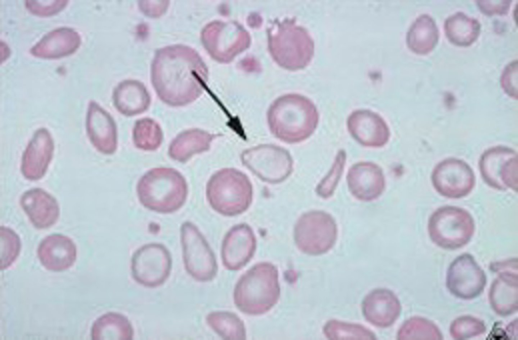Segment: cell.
Returning <instances> with one entry per match:
<instances>
[{"instance_id":"obj_1","label":"cell","mask_w":518,"mask_h":340,"mask_svg":"<svg viewBox=\"0 0 518 340\" xmlns=\"http://www.w3.org/2000/svg\"><path fill=\"white\" fill-rule=\"evenodd\" d=\"M207 67L198 53L183 45L166 46L155 53L151 80L158 98L172 107L189 104L202 94Z\"/></svg>"},{"instance_id":"obj_2","label":"cell","mask_w":518,"mask_h":340,"mask_svg":"<svg viewBox=\"0 0 518 340\" xmlns=\"http://www.w3.org/2000/svg\"><path fill=\"white\" fill-rule=\"evenodd\" d=\"M319 113L313 102L298 94L285 95L276 100L268 112V122L273 135L284 142H300L316 129Z\"/></svg>"},{"instance_id":"obj_3","label":"cell","mask_w":518,"mask_h":340,"mask_svg":"<svg viewBox=\"0 0 518 340\" xmlns=\"http://www.w3.org/2000/svg\"><path fill=\"white\" fill-rule=\"evenodd\" d=\"M136 190L139 200L144 207L160 214L179 210L184 204L188 191L187 182L181 173L166 167L147 171L138 181Z\"/></svg>"},{"instance_id":"obj_4","label":"cell","mask_w":518,"mask_h":340,"mask_svg":"<svg viewBox=\"0 0 518 340\" xmlns=\"http://www.w3.org/2000/svg\"><path fill=\"white\" fill-rule=\"evenodd\" d=\"M279 297L278 271L268 262L257 263L246 271L237 282L234 291L236 306L250 315L268 312Z\"/></svg>"},{"instance_id":"obj_5","label":"cell","mask_w":518,"mask_h":340,"mask_svg":"<svg viewBox=\"0 0 518 340\" xmlns=\"http://www.w3.org/2000/svg\"><path fill=\"white\" fill-rule=\"evenodd\" d=\"M206 196L215 211L225 216H234L249 207L252 201V186L244 173L234 168H224L209 178Z\"/></svg>"},{"instance_id":"obj_6","label":"cell","mask_w":518,"mask_h":340,"mask_svg":"<svg viewBox=\"0 0 518 340\" xmlns=\"http://www.w3.org/2000/svg\"><path fill=\"white\" fill-rule=\"evenodd\" d=\"M428 231L432 241L447 249H456L467 244L474 231L473 219L466 210L444 206L435 210L428 220Z\"/></svg>"},{"instance_id":"obj_7","label":"cell","mask_w":518,"mask_h":340,"mask_svg":"<svg viewBox=\"0 0 518 340\" xmlns=\"http://www.w3.org/2000/svg\"><path fill=\"white\" fill-rule=\"evenodd\" d=\"M337 236V228L334 219L321 210L303 214L294 229L296 246L309 255H320L328 251L334 246Z\"/></svg>"},{"instance_id":"obj_8","label":"cell","mask_w":518,"mask_h":340,"mask_svg":"<svg viewBox=\"0 0 518 340\" xmlns=\"http://www.w3.org/2000/svg\"><path fill=\"white\" fill-rule=\"evenodd\" d=\"M242 163L262 181L281 183L293 171V160L285 149L272 144H262L245 150L241 154Z\"/></svg>"},{"instance_id":"obj_9","label":"cell","mask_w":518,"mask_h":340,"mask_svg":"<svg viewBox=\"0 0 518 340\" xmlns=\"http://www.w3.org/2000/svg\"><path fill=\"white\" fill-rule=\"evenodd\" d=\"M181 241L185 268L194 279L207 281L217 272L214 254L196 226L185 222L181 227Z\"/></svg>"},{"instance_id":"obj_10","label":"cell","mask_w":518,"mask_h":340,"mask_svg":"<svg viewBox=\"0 0 518 340\" xmlns=\"http://www.w3.org/2000/svg\"><path fill=\"white\" fill-rule=\"evenodd\" d=\"M484 181L499 190H517V155L513 149L496 146L485 151L479 161Z\"/></svg>"},{"instance_id":"obj_11","label":"cell","mask_w":518,"mask_h":340,"mask_svg":"<svg viewBox=\"0 0 518 340\" xmlns=\"http://www.w3.org/2000/svg\"><path fill=\"white\" fill-rule=\"evenodd\" d=\"M171 266V258L162 244L151 243L138 249L133 255L131 269L134 279L140 284L155 287L167 279Z\"/></svg>"},{"instance_id":"obj_12","label":"cell","mask_w":518,"mask_h":340,"mask_svg":"<svg viewBox=\"0 0 518 340\" xmlns=\"http://www.w3.org/2000/svg\"><path fill=\"white\" fill-rule=\"evenodd\" d=\"M431 181L435 189L442 196L459 199L471 192L476 179L472 169L467 163L459 159L450 158L435 167Z\"/></svg>"},{"instance_id":"obj_13","label":"cell","mask_w":518,"mask_h":340,"mask_svg":"<svg viewBox=\"0 0 518 340\" xmlns=\"http://www.w3.org/2000/svg\"><path fill=\"white\" fill-rule=\"evenodd\" d=\"M486 284L485 273L471 255L462 254L450 264L446 285L454 296L463 300L474 299L482 292Z\"/></svg>"},{"instance_id":"obj_14","label":"cell","mask_w":518,"mask_h":340,"mask_svg":"<svg viewBox=\"0 0 518 340\" xmlns=\"http://www.w3.org/2000/svg\"><path fill=\"white\" fill-rule=\"evenodd\" d=\"M256 240L251 228L245 223L233 226L225 236L222 246V259L229 270L237 271L253 257Z\"/></svg>"},{"instance_id":"obj_15","label":"cell","mask_w":518,"mask_h":340,"mask_svg":"<svg viewBox=\"0 0 518 340\" xmlns=\"http://www.w3.org/2000/svg\"><path fill=\"white\" fill-rule=\"evenodd\" d=\"M347 124L351 136L364 146L381 147L390 139V131L385 121L378 113L369 109L353 111Z\"/></svg>"},{"instance_id":"obj_16","label":"cell","mask_w":518,"mask_h":340,"mask_svg":"<svg viewBox=\"0 0 518 340\" xmlns=\"http://www.w3.org/2000/svg\"><path fill=\"white\" fill-rule=\"evenodd\" d=\"M347 181L352 194L364 201L377 198L385 185L382 169L372 162H360L352 165L348 171Z\"/></svg>"},{"instance_id":"obj_17","label":"cell","mask_w":518,"mask_h":340,"mask_svg":"<svg viewBox=\"0 0 518 340\" xmlns=\"http://www.w3.org/2000/svg\"><path fill=\"white\" fill-rule=\"evenodd\" d=\"M362 310L365 319L380 328L393 325L401 311L400 302L396 295L386 288H377L364 298Z\"/></svg>"},{"instance_id":"obj_18","label":"cell","mask_w":518,"mask_h":340,"mask_svg":"<svg viewBox=\"0 0 518 340\" xmlns=\"http://www.w3.org/2000/svg\"><path fill=\"white\" fill-rule=\"evenodd\" d=\"M53 151L50 133L46 129L38 130L23 155L21 171L25 178L30 180L41 178L52 160Z\"/></svg>"},{"instance_id":"obj_19","label":"cell","mask_w":518,"mask_h":340,"mask_svg":"<svg viewBox=\"0 0 518 340\" xmlns=\"http://www.w3.org/2000/svg\"><path fill=\"white\" fill-rule=\"evenodd\" d=\"M89 137L94 147L105 154H112L117 147V133L112 116L94 102L89 106L87 118Z\"/></svg>"},{"instance_id":"obj_20","label":"cell","mask_w":518,"mask_h":340,"mask_svg":"<svg viewBox=\"0 0 518 340\" xmlns=\"http://www.w3.org/2000/svg\"><path fill=\"white\" fill-rule=\"evenodd\" d=\"M37 254L47 270L60 272L70 268L76 259L77 249L69 237L62 234H52L40 243Z\"/></svg>"},{"instance_id":"obj_21","label":"cell","mask_w":518,"mask_h":340,"mask_svg":"<svg viewBox=\"0 0 518 340\" xmlns=\"http://www.w3.org/2000/svg\"><path fill=\"white\" fill-rule=\"evenodd\" d=\"M20 204L33 225L37 229H46L57 222L60 208L57 200L40 188L26 191L21 196Z\"/></svg>"},{"instance_id":"obj_22","label":"cell","mask_w":518,"mask_h":340,"mask_svg":"<svg viewBox=\"0 0 518 340\" xmlns=\"http://www.w3.org/2000/svg\"><path fill=\"white\" fill-rule=\"evenodd\" d=\"M114 105L121 114L134 116L148 110L151 103L150 94L144 84L134 79L122 81L113 93Z\"/></svg>"},{"instance_id":"obj_23","label":"cell","mask_w":518,"mask_h":340,"mask_svg":"<svg viewBox=\"0 0 518 340\" xmlns=\"http://www.w3.org/2000/svg\"><path fill=\"white\" fill-rule=\"evenodd\" d=\"M80 37L72 28L61 27L46 34L30 50L35 56L54 58L73 53L79 46Z\"/></svg>"},{"instance_id":"obj_24","label":"cell","mask_w":518,"mask_h":340,"mask_svg":"<svg viewBox=\"0 0 518 340\" xmlns=\"http://www.w3.org/2000/svg\"><path fill=\"white\" fill-rule=\"evenodd\" d=\"M219 136L197 128L185 130L171 142L168 156L175 161L185 163L194 155L208 151L212 141Z\"/></svg>"},{"instance_id":"obj_25","label":"cell","mask_w":518,"mask_h":340,"mask_svg":"<svg viewBox=\"0 0 518 340\" xmlns=\"http://www.w3.org/2000/svg\"><path fill=\"white\" fill-rule=\"evenodd\" d=\"M489 300L494 311L501 316H508L516 311L517 271L500 272L491 286Z\"/></svg>"},{"instance_id":"obj_26","label":"cell","mask_w":518,"mask_h":340,"mask_svg":"<svg viewBox=\"0 0 518 340\" xmlns=\"http://www.w3.org/2000/svg\"><path fill=\"white\" fill-rule=\"evenodd\" d=\"M439 36L438 28L433 18L427 14H422L410 26L406 35V43L413 52L425 54L434 49Z\"/></svg>"},{"instance_id":"obj_27","label":"cell","mask_w":518,"mask_h":340,"mask_svg":"<svg viewBox=\"0 0 518 340\" xmlns=\"http://www.w3.org/2000/svg\"><path fill=\"white\" fill-rule=\"evenodd\" d=\"M91 336L94 340H128L132 338L133 330L126 317L117 313L109 312L94 322Z\"/></svg>"},{"instance_id":"obj_28","label":"cell","mask_w":518,"mask_h":340,"mask_svg":"<svg viewBox=\"0 0 518 340\" xmlns=\"http://www.w3.org/2000/svg\"><path fill=\"white\" fill-rule=\"evenodd\" d=\"M444 29L447 37L453 44L467 46L478 38L481 25L476 19L458 12L446 19Z\"/></svg>"},{"instance_id":"obj_29","label":"cell","mask_w":518,"mask_h":340,"mask_svg":"<svg viewBox=\"0 0 518 340\" xmlns=\"http://www.w3.org/2000/svg\"><path fill=\"white\" fill-rule=\"evenodd\" d=\"M163 139L162 130L158 122L149 117L137 120L133 130V141L139 149L153 151L159 148Z\"/></svg>"},{"instance_id":"obj_30","label":"cell","mask_w":518,"mask_h":340,"mask_svg":"<svg viewBox=\"0 0 518 340\" xmlns=\"http://www.w3.org/2000/svg\"><path fill=\"white\" fill-rule=\"evenodd\" d=\"M206 321L210 327L223 339H246V330L243 322L233 313L213 312L207 315Z\"/></svg>"},{"instance_id":"obj_31","label":"cell","mask_w":518,"mask_h":340,"mask_svg":"<svg viewBox=\"0 0 518 340\" xmlns=\"http://www.w3.org/2000/svg\"><path fill=\"white\" fill-rule=\"evenodd\" d=\"M398 339H441L442 334L430 321L420 317H413L401 325L397 333Z\"/></svg>"},{"instance_id":"obj_32","label":"cell","mask_w":518,"mask_h":340,"mask_svg":"<svg viewBox=\"0 0 518 340\" xmlns=\"http://www.w3.org/2000/svg\"><path fill=\"white\" fill-rule=\"evenodd\" d=\"M325 335L330 339H376L375 334L365 326L335 319L328 321L323 327Z\"/></svg>"},{"instance_id":"obj_33","label":"cell","mask_w":518,"mask_h":340,"mask_svg":"<svg viewBox=\"0 0 518 340\" xmlns=\"http://www.w3.org/2000/svg\"><path fill=\"white\" fill-rule=\"evenodd\" d=\"M1 269L9 268L15 262L21 249L20 237L13 230L1 227Z\"/></svg>"},{"instance_id":"obj_34","label":"cell","mask_w":518,"mask_h":340,"mask_svg":"<svg viewBox=\"0 0 518 340\" xmlns=\"http://www.w3.org/2000/svg\"><path fill=\"white\" fill-rule=\"evenodd\" d=\"M346 160L343 150L337 153L331 169L317 185V194L323 198L330 197L333 193L342 175Z\"/></svg>"},{"instance_id":"obj_35","label":"cell","mask_w":518,"mask_h":340,"mask_svg":"<svg viewBox=\"0 0 518 340\" xmlns=\"http://www.w3.org/2000/svg\"><path fill=\"white\" fill-rule=\"evenodd\" d=\"M486 328L483 322L478 318L470 316H463L453 321L450 326V332L452 336L455 339H466L484 333Z\"/></svg>"},{"instance_id":"obj_36","label":"cell","mask_w":518,"mask_h":340,"mask_svg":"<svg viewBox=\"0 0 518 340\" xmlns=\"http://www.w3.org/2000/svg\"><path fill=\"white\" fill-rule=\"evenodd\" d=\"M66 1H27L26 8L32 13L41 16L53 15L63 9Z\"/></svg>"},{"instance_id":"obj_37","label":"cell","mask_w":518,"mask_h":340,"mask_svg":"<svg viewBox=\"0 0 518 340\" xmlns=\"http://www.w3.org/2000/svg\"><path fill=\"white\" fill-rule=\"evenodd\" d=\"M501 87L509 96L517 97V61L513 60L504 69L500 78Z\"/></svg>"},{"instance_id":"obj_38","label":"cell","mask_w":518,"mask_h":340,"mask_svg":"<svg viewBox=\"0 0 518 340\" xmlns=\"http://www.w3.org/2000/svg\"><path fill=\"white\" fill-rule=\"evenodd\" d=\"M478 6L483 13L488 15H503L506 13L510 7L509 1H478Z\"/></svg>"}]
</instances>
